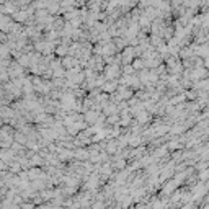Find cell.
I'll list each match as a JSON object with an SVG mask.
<instances>
[{
	"label": "cell",
	"instance_id": "cell-7",
	"mask_svg": "<svg viewBox=\"0 0 209 209\" xmlns=\"http://www.w3.org/2000/svg\"><path fill=\"white\" fill-rule=\"evenodd\" d=\"M144 65H145V61H140V59H137V61H134V65H132V67L139 70V69H142Z\"/></svg>",
	"mask_w": 209,
	"mask_h": 209
},
{
	"label": "cell",
	"instance_id": "cell-4",
	"mask_svg": "<svg viewBox=\"0 0 209 209\" xmlns=\"http://www.w3.org/2000/svg\"><path fill=\"white\" fill-rule=\"evenodd\" d=\"M56 52H57L59 56H65V57H67V56L70 54V49L65 48V46H59V48L56 49Z\"/></svg>",
	"mask_w": 209,
	"mask_h": 209
},
{
	"label": "cell",
	"instance_id": "cell-5",
	"mask_svg": "<svg viewBox=\"0 0 209 209\" xmlns=\"http://www.w3.org/2000/svg\"><path fill=\"white\" fill-rule=\"evenodd\" d=\"M26 18H28V13H26V12H23V10L16 12V15H15V20H16V21H23V20H26Z\"/></svg>",
	"mask_w": 209,
	"mask_h": 209
},
{
	"label": "cell",
	"instance_id": "cell-1",
	"mask_svg": "<svg viewBox=\"0 0 209 209\" xmlns=\"http://www.w3.org/2000/svg\"><path fill=\"white\" fill-rule=\"evenodd\" d=\"M134 51H136L134 48H126V49H124V52H121L123 62H124L126 65H129V62L132 61V57H134Z\"/></svg>",
	"mask_w": 209,
	"mask_h": 209
},
{
	"label": "cell",
	"instance_id": "cell-9",
	"mask_svg": "<svg viewBox=\"0 0 209 209\" xmlns=\"http://www.w3.org/2000/svg\"><path fill=\"white\" fill-rule=\"evenodd\" d=\"M93 209H104V202H101V201L95 202V204H93Z\"/></svg>",
	"mask_w": 209,
	"mask_h": 209
},
{
	"label": "cell",
	"instance_id": "cell-10",
	"mask_svg": "<svg viewBox=\"0 0 209 209\" xmlns=\"http://www.w3.org/2000/svg\"><path fill=\"white\" fill-rule=\"evenodd\" d=\"M132 70H134L132 65H131V67H129V65H126V67H124V74H132Z\"/></svg>",
	"mask_w": 209,
	"mask_h": 209
},
{
	"label": "cell",
	"instance_id": "cell-8",
	"mask_svg": "<svg viewBox=\"0 0 209 209\" xmlns=\"http://www.w3.org/2000/svg\"><path fill=\"white\" fill-rule=\"evenodd\" d=\"M199 178L201 180H208L209 181V168H204L201 173H199Z\"/></svg>",
	"mask_w": 209,
	"mask_h": 209
},
{
	"label": "cell",
	"instance_id": "cell-3",
	"mask_svg": "<svg viewBox=\"0 0 209 209\" xmlns=\"http://www.w3.org/2000/svg\"><path fill=\"white\" fill-rule=\"evenodd\" d=\"M204 75H206V70H204V69H201V67H198V69H194V70H193L191 77H193V78H196V80H198V78L204 77Z\"/></svg>",
	"mask_w": 209,
	"mask_h": 209
},
{
	"label": "cell",
	"instance_id": "cell-6",
	"mask_svg": "<svg viewBox=\"0 0 209 209\" xmlns=\"http://www.w3.org/2000/svg\"><path fill=\"white\" fill-rule=\"evenodd\" d=\"M137 121L139 123H147L149 121V113H139L137 114Z\"/></svg>",
	"mask_w": 209,
	"mask_h": 209
},
{
	"label": "cell",
	"instance_id": "cell-2",
	"mask_svg": "<svg viewBox=\"0 0 209 209\" xmlns=\"http://www.w3.org/2000/svg\"><path fill=\"white\" fill-rule=\"evenodd\" d=\"M103 91H106V93H113V91L118 90V80H110L106 82V83L103 85V88H101Z\"/></svg>",
	"mask_w": 209,
	"mask_h": 209
}]
</instances>
